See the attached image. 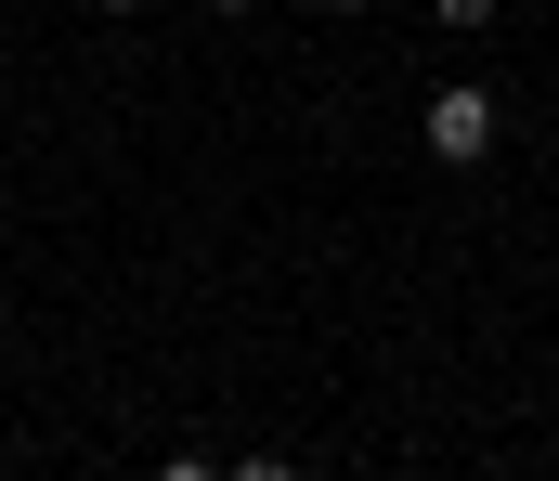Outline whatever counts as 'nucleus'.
<instances>
[{
    "label": "nucleus",
    "mask_w": 559,
    "mask_h": 481,
    "mask_svg": "<svg viewBox=\"0 0 559 481\" xmlns=\"http://www.w3.org/2000/svg\"><path fill=\"white\" fill-rule=\"evenodd\" d=\"M429 157H442V169H481V157H495V92H481V79L429 92Z\"/></svg>",
    "instance_id": "1"
},
{
    "label": "nucleus",
    "mask_w": 559,
    "mask_h": 481,
    "mask_svg": "<svg viewBox=\"0 0 559 481\" xmlns=\"http://www.w3.org/2000/svg\"><path fill=\"white\" fill-rule=\"evenodd\" d=\"M429 13H442V26H495L508 0H429Z\"/></svg>",
    "instance_id": "2"
},
{
    "label": "nucleus",
    "mask_w": 559,
    "mask_h": 481,
    "mask_svg": "<svg viewBox=\"0 0 559 481\" xmlns=\"http://www.w3.org/2000/svg\"><path fill=\"white\" fill-rule=\"evenodd\" d=\"M92 13H131V0H92Z\"/></svg>",
    "instance_id": "3"
},
{
    "label": "nucleus",
    "mask_w": 559,
    "mask_h": 481,
    "mask_svg": "<svg viewBox=\"0 0 559 481\" xmlns=\"http://www.w3.org/2000/svg\"><path fill=\"white\" fill-rule=\"evenodd\" d=\"M325 13H365V0H325Z\"/></svg>",
    "instance_id": "4"
},
{
    "label": "nucleus",
    "mask_w": 559,
    "mask_h": 481,
    "mask_svg": "<svg viewBox=\"0 0 559 481\" xmlns=\"http://www.w3.org/2000/svg\"><path fill=\"white\" fill-rule=\"evenodd\" d=\"M209 13H248V0H209Z\"/></svg>",
    "instance_id": "5"
}]
</instances>
